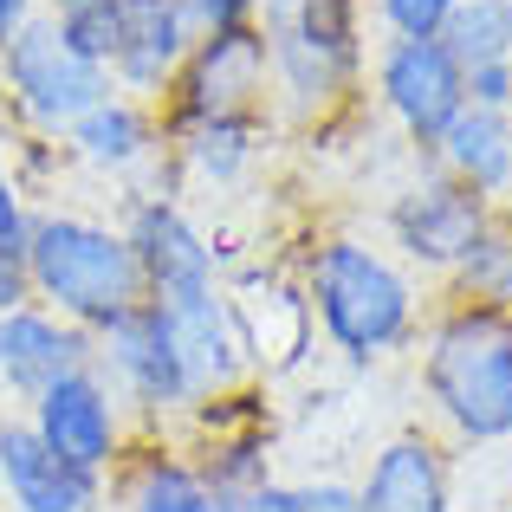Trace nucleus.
Returning a JSON list of instances; mask_svg holds the SVG:
<instances>
[{"label": "nucleus", "mask_w": 512, "mask_h": 512, "mask_svg": "<svg viewBox=\"0 0 512 512\" xmlns=\"http://www.w3.org/2000/svg\"><path fill=\"white\" fill-rule=\"evenodd\" d=\"M20 266L33 279V299L46 312H59L65 325L91 331V338L111 331L130 305L150 299L124 227L98 221V214H78V208H39Z\"/></svg>", "instance_id": "obj_1"}, {"label": "nucleus", "mask_w": 512, "mask_h": 512, "mask_svg": "<svg viewBox=\"0 0 512 512\" xmlns=\"http://www.w3.org/2000/svg\"><path fill=\"white\" fill-rule=\"evenodd\" d=\"M305 312L350 363H370L409 344L415 286L389 253L363 247L357 234H331L305 260Z\"/></svg>", "instance_id": "obj_2"}, {"label": "nucleus", "mask_w": 512, "mask_h": 512, "mask_svg": "<svg viewBox=\"0 0 512 512\" xmlns=\"http://www.w3.org/2000/svg\"><path fill=\"white\" fill-rule=\"evenodd\" d=\"M422 383L441 422H454L467 441L512 435V312L493 305H454L428 331Z\"/></svg>", "instance_id": "obj_3"}, {"label": "nucleus", "mask_w": 512, "mask_h": 512, "mask_svg": "<svg viewBox=\"0 0 512 512\" xmlns=\"http://www.w3.org/2000/svg\"><path fill=\"white\" fill-rule=\"evenodd\" d=\"M111 72H98L91 59H78L65 46L59 20L52 13H33L20 33L0 46V104L13 111V124L26 137H65L91 104L111 98Z\"/></svg>", "instance_id": "obj_4"}, {"label": "nucleus", "mask_w": 512, "mask_h": 512, "mask_svg": "<svg viewBox=\"0 0 512 512\" xmlns=\"http://www.w3.org/2000/svg\"><path fill=\"white\" fill-rule=\"evenodd\" d=\"M266 98H273V59L260 20L201 33L169 85V137L195 124H266Z\"/></svg>", "instance_id": "obj_5"}, {"label": "nucleus", "mask_w": 512, "mask_h": 512, "mask_svg": "<svg viewBox=\"0 0 512 512\" xmlns=\"http://www.w3.org/2000/svg\"><path fill=\"white\" fill-rule=\"evenodd\" d=\"M91 363L111 376V389L124 402H137L143 415H182L195 409V383H188L182 344H175V325L156 299L130 305L111 331L91 338Z\"/></svg>", "instance_id": "obj_6"}, {"label": "nucleus", "mask_w": 512, "mask_h": 512, "mask_svg": "<svg viewBox=\"0 0 512 512\" xmlns=\"http://www.w3.org/2000/svg\"><path fill=\"white\" fill-rule=\"evenodd\" d=\"M20 415L33 422V435L59 461L85 467V474L111 480V467L124 461V396L111 389V376L98 363H78V370L52 376Z\"/></svg>", "instance_id": "obj_7"}, {"label": "nucleus", "mask_w": 512, "mask_h": 512, "mask_svg": "<svg viewBox=\"0 0 512 512\" xmlns=\"http://www.w3.org/2000/svg\"><path fill=\"white\" fill-rule=\"evenodd\" d=\"M376 98L415 143L435 150L448 124L467 111V72L441 39H389L376 52Z\"/></svg>", "instance_id": "obj_8"}, {"label": "nucleus", "mask_w": 512, "mask_h": 512, "mask_svg": "<svg viewBox=\"0 0 512 512\" xmlns=\"http://www.w3.org/2000/svg\"><path fill=\"white\" fill-rule=\"evenodd\" d=\"M124 240H130V253H137L143 292H150L156 305H175V299H195V292L221 286V266H214L208 234H201V227L188 221L175 201H163V195L130 201Z\"/></svg>", "instance_id": "obj_9"}, {"label": "nucleus", "mask_w": 512, "mask_h": 512, "mask_svg": "<svg viewBox=\"0 0 512 512\" xmlns=\"http://www.w3.org/2000/svg\"><path fill=\"white\" fill-rule=\"evenodd\" d=\"M111 480L59 461L26 415H0V512H104Z\"/></svg>", "instance_id": "obj_10"}, {"label": "nucleus", "mask_w": 512, "mask_h": 512, "mask_svg": "<svg viewBox=\"0 0 512 512\" xmlns=\"http://www.w3.org/2000/svg\"><path fill=\"white\" fill-rule=\"evenodd\" d=\"M487 214H493L487 195H474V188L454 182V175H435V182L396 195V208H389V234H396V247L409 253L415 266L454 273V266H461V253L480 240Z\"/></svg>", "instance_id": "obj_11"}, {"label": "nucleus", "mask_w": 512, "mask_h": 512, "mask_svg": "<svg viewBox=\"0 0 512 512\" xmlns=\"http://www.w3.org/2000/svg\"><path fill=\"white\" fill-rule=\"evenodd\" d=\"M195 39H201V26L188 13V0H124V46L111 59V85L137 104L169 98Z\"/></svg>", "instance_id": "obj_12"}, {"label": "nucleus", "mask_w": 512, "mask_h": 512, "mask_svg": "<svg viewBox=\"0 0 512 512\" xmlns=\"http://www.w3.org/2000/svg\"><path fill=\"white\" fill-rule=\"evenodd\" d=\"M91 363V331L65 325L46 305H20V312H0V402L13 415L52 383V376Z\"/></svg>", "instance_id": "obj_13"}, {"label": "nucleus", "mask_w": 512, "mask_h": 512, "mask_svg": "<svg viewBox=\"0 0 512 512\" xmlns=\"http://www.w3.org/2000/svg\"><path fill=\"white\" fill-rule=\"evenodd\" d=\"M163 312H169V325H175V344H182L195 402L234 396L240 376H247V363H253L247 357V338H240V318H234V299L214 286V292H195V299L163 305Z\"/></svg>", "instance_id": "obj_14"}, {"label": "nucleus", "mask_w": 512, "mask_h": 512, "mask_svg": "<svg viewBox=\"0 0 512 512\" xmlns=\"http://www.w3.org/2000/svg\"><path fill=\"white\" fill-rule=\"evenodd\" d=\"M357 512H448V474H441V448L422 435H396L370 461L357 487Z\"/></svg>", "instance_id": "obj_15"}, {"label": "nucleus", "mask_w": 512, "mask_h": 512, "mask_svg": "<svg viewBox=\"0 0 512 512\" xmlns=\"http://www.w3.org/2000/svg\"><path fill=\"white\" fill-rule=\"evenodd\" d=\"M59 143H65L72 163H85V169H98V175H124V169H137L143 156L156 150V117H150V104L111 91V98L91 104V111L78 117Z\"/></svg>", "instance_id": "obj_16"}, {"label": "nucleus", "mask_w": 512, "mask_h": 512, "mask_svg": "<svg viewBox=\"0 0 512 512\" xmlns=\"http://www.w3.org/2000/svg\"><path fill=\"white\" fill-rule=\"evenodd\" d=\"M435 150H441V169H448L454 182H467L474 195H500L512 182V117L467 104Z\"/></svg>", "instance_id": "obj_17"}, {"label": "nucleus", "mask_w": 512, "mask_h": 512, "mask_svg": "<svg viewBox=\"0 0 512 512\" xmlns=\"http://www.w3.org/2000/svg\"><path fill=\"white\" fill-rule=\"evenodd\" d=\"M117 500H124V512H221L208 474L195 461H182V454H143L124 474Z\"/></svg>", "instance_id": "obj_18"}, {"label": "nucleus", "mask_w": 512, "mask_h": 512, "mask_svg": "<svg viewBox=\"0 0 512 512\" xmlns=\"http://www.w3.org/2000/svg\"><path fill=\"white\" fill-rule=\"evenodd\" d=\"M454 292H461L467 305L512 312V214H487L480 240L461 253V266H454Z\"/></svg>", "instance_id": "obj_19"}, {"label": "nucleus", "mask_w": 512, "mask_h": 512, "mask_svg": "<svg viewBox=\"0 0 512 512\" xmlns=\"http://www.w3.org/2000/svg\"><path fill=\"white\" fill-rule=\"evenodd\" d=\"M441 46L454 52L461 72H474V65H506L512 59V0H461L454 20L441 26Z\"/></svg>", "instance_id": "obj_20"}, {"label": "nucleus", "mask_w": 512, "mask_h": 512, "mask_svg": "<svg viewBox=\"0 0 512 512\" xmlns=\"http://www.w3.org/2000/svg\"><path fill=\"white\" fill-rule=\"evenodd\" d=\"M253 137H260V124H195L175 130V150L201 182H234L253 163Z\"/></svg>", "instance_id": "obj_21"}, {"label": "nucleus", "mask_w": 512, "mask_h": 512, "mask_svg": "<svg viewBox=\"0 0 512 512\" xmlns=\"http://www.w3.org/2000/svg\"><path fill=\"white\" fill-rule=\"evenodd\" d=\"M52 20H59L65 46H72L78 59L111 72L117 46H124V0H85V7H65V13H52Z\"/></svg>", "instance_id": "obj_22"}, {"label": "nucleus", "mask_w": 512, "mask_h": 512, "mask_svg": "<svg viewBox=\"0 0 512 512\" xmlns=\"http://www.w3.org/2000/svg\"><path fill=\"white\" fill-rule=\"evenodd\" d=\"M33 188L13 175L7 150H0V260H26V234H33Z\"/></svg>", "instance_id": "obj_23"}, {"label": "nucleus", "mask_w": 512, "mask_h": 512, "mask_svg": "<svg viewBox=\"0 0 512 512\" xmlns=\"http://www.w3.org/2000/svg\"><path fill=\"white\" fill-rule=\"evenodd\" d=\"M454 7L461 0H376V20L389 26V39H441Z\"/></svg>", "instance_id": "obj_24"}, {"label": "nucleus", "mask_w": 512, "mask_h": 512, "mask_svg": "<svg viewBox=\"0 0 512 512\" xmlns=\"http://www.w3.org/2000/svg\"><path fill=\"white\" fill-rule=\"evenodd\" d=\"M467 104L512 117V59L506 65H474V72H467Z\"/></svg>", "instance_id": "obj_25"}, {"label": "nucleus", "mask_w": 512, "mask_h": 512, "mask_svg": "<svg viewBox=\"0 0 512 512\" xmlns=\"http://www.w3.org/2000/svg\"><path fill=\"white\" fill-rule=\"evenodd\" d=\"M188 13H195L201 33H221V26H247V20H260V0H188Z\"/></svg>", "instance_id": "obj_26"}, {"label": "nucleus", "mask_w": 512, "mask_h": 512, "mask_svg": "<svg viewBox=\"0 0 512 512\" xmlns=\"http://www.w3.org/2000/svg\"><path fill=\"white\" fill-rule=\"evenodd\" d=\"M20 305H33V279L20 260H0V312H20Z\"/></svg>", "instance_id": "obj_27"}, {"label": "nucleus", "mask_w": 512, "mask_h": 512, "mask_svg": "<svg viewBox=\"0 0 512 512\" xmlns=\"http://www.w3.org/2000/svg\"><path fill=\"white\" fill-rule=\"evenodd\" d=\"M33 13H46V7H39V0H0V46H7V39L33 20Z\"/></svg>", "instance_id": "obj_28"}, {"label": "nucleus", "mask_w": 512, "mask_h": 512, "mask_svg": "<svg viewBox=\"0 0 512 512\" xmlns=\"http://www.w3.org/2000/svg\"><path fill=\"white\" fill-rule=\"evenodd\" d=\"M46 13H65V7H85V0H39Z\"/></svg>", "instance_id": "obj_29"}, {"label": "nucleus", "mask_w": 512, "mask_h": 512, "mask_svg": "<svg viewBox=\"0 0 512 512\" xmlns=\"http://www.w3.org/2000/svg\"><path fill=\"white\" fill-rule=\"evenodd\" d=\"M0 415H7V409H0Z\"/></svg>", "instance_id": "obj_30"}]
</instances>
